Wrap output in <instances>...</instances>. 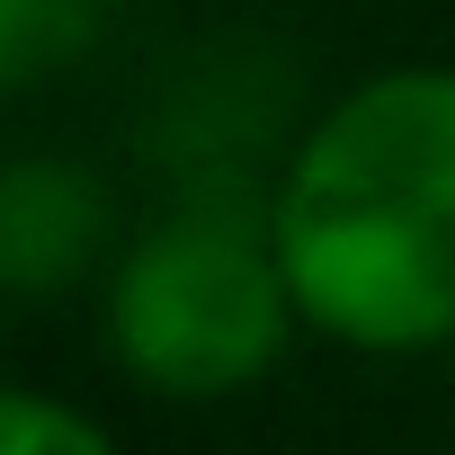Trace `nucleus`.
Listing matches in <instances>:
<instances>
[{"mask_svg": "<svg viewBox=\"0 0 455 455\" xmlns=\"http://www.w3.org/2000/svg\"><path fill=\"white\" fill-rule=\"evenodd\" d=\"M268 233L313 339L428 357L455 339V63L348 81L286 152Z\"/></svg>", "mask_w": 455, "mask_h": 455, "instance_id": "obj_1", "label": "nucleus"}, {"mask_svg": "<svg viewBox=\"0 0 455 455\" xmlns=\"http://www.w3.org/2000/svg\"><path fill=\"white\" fill-rule=\"evenodd\" d=\"M99 339L134 393L179 411L268 384L304 339V313L268 233V196L196 188L170 214H152L143 233H125L99 277Z\"/></svg>", "mask_w": 455, "mask_h": 455, "instance_id": "obj_2", "label": "nucleus"}, {"mask_svg": "<svg viewBox=\"0 0 455 455\" xmlns=\"http://www.w3.org/2000/svg\"><path fill=\"white\" fill-rule=\"evenodd\" d=\"M116 196L72 152H0V295L63 304L116 259Z\"/></svg>", "mask_w": 455, "mask_h": 455, "instance_id": "obj_3", "label": "nucleus"}, {"mask_svg": "<svg viewBox=\"0 0 455 455\" xmlns=\"http://www.w3.org/2000/svg\"><path fill=\"white\" fill-rule=\"evenodd\" d=\"M116 19L125 0H0V99L81 72Z\"/></svg>", "mask_w": 455, "mask_h": 455, "instance_id": "obj_4", "label": "nucleus"}, {"mask_svg": "<svg viewBox=\"0 0 455 455\" xmlns=\"http://www.w3.org/2000/svg\"><path fill=\"white\" fill-rule=\"evenodd\" d=\"M0 455H125V446H116V428L99 411L0 375Z\"/></svg>", "mask_w": 455, "mask_h": 455, "instance_id": "obj_5", "label": "nucleus"}]
</instances>
